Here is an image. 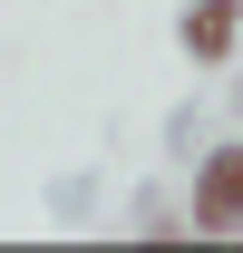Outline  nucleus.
Wrapping results in <instances>:
<instances>
[{
    "label": "nucleus",
    "instance_id": "nucleus-1",
    "mask_svg": "<svg viewBox=\"0 0 243 253\" xmlns=\"http://www.w3.org/2000/svg\"><path fill=\"white\" fill-rule=\"evenodd\" d=\"M234 214H243V156H224L204 175V224H234Z\"/></svg>",
    "mask_w": 243,
    "mask_h": 253
},
{
    "label": "nucleus",
    "instance_id": "nucleus-2",
    "mask_svg": "<svg viewBox=\"0 0 243 253\" xmlns=\"http://www.w3.org/2000/svg\"><path fill=\"white\" fill-rule=\"evenodd\" d=\"M224 39H234V0H204L195 10V49H224Z\"/></svg>",
    "mask_w": 243,
    "mask_h": 253
}]
</instances>
